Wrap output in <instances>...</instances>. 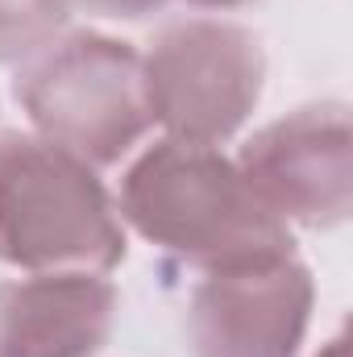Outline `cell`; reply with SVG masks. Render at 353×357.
Returning a JSON list of instances; mask_svg holds the SVG:
<instances>
[{
  "label": "cell",
  "instance_id": "1",
  "mask_svg": "<svg viewBox=\"0 0 353 357\" xmlns=\"http://www.w3.org/2000/svg\"><path fill=\"white\" fill-rule=\"evenodd\" d=\"M112 199L125 233H137L167 266L187 274L295 250V233L220 146L163 133L125 162Z\"/></svg>",
  "mask_w": 353,
  "mask_h": 357
},
{
  "label": "cell",
  "instance_id": "2",
  "mask_svg": "<svg viewBox=\"0 0 353 357\" xmlns=\"http://www.w3.org/2000/svg\"><path fill=\"white\" fill-rule=\"evenodd\" d=\"M129 254L112 187L33 129L0 133V266L112 274Z\"/></svg>",
  "mask_w": 353,
  "mask_h": 357
},
{
  "label": "cell",
  "instance_id": "3",
  "mask_svg": "<svg viewBox=\"0 0 353 357\" xmlns=\"http://www.w3.org/2000/svg\"><path fill=\"white\" fill-rule=\"evenodd\" d=\"M13 100L38 137L96 171L129 162L154 129L142 50L104 29H63L21 59Z\"/></svg>",
  "mask_w": 353,
  "mask_h": 357
},
{
  "label": "cell",
  "instance_id": "4",
  "mask_svg": "<svg viewBox=\"0 0 353 357\" xmlns=\"http://www.w3.org/2000/svg\"><path fill=\"white\" fill-rule=\"evenodd\" d=\"M142 75L150 116L167 137L225 146L258 112L270 59L250 25L195 13L146 42Z\"/></svg>",
  "mask_w": 353,
  "mask_h": 357
},
{
  "label": "cell",
  "instance_id": "5",
  "mask_svg": "<svg viewBox=\"0 0 353 357\" xmlns=\"http://www.w3.org/2000/svg\"><path fill=\"white\" fill-rule=\"evenodd\" d=\"M237 167L287 229L329 233L353 208V137L345 100H308L266 121L237 150Z\"/></svg>",
  "mask_w": 353,
  "mask_h": 357
},
{
  "label": "cell",
  "instance_id": "6",
  "mask_svg": "<svg viewBox=\"0 0 353 357\" xmlns=\"http://www.w3.org/2000/svg\"><path fill=\"white\" fill-rule=\"evenodd\" d=\"M316 312V278L291 254L195 274L183 341L191 357H299Z\"/></svg>",
  "mask_w": 353,
  "mask_h": 357
},
{
  "label": "cell",
  "instance_id": "7",
  "mask_svg": "<svg viewBox=\"0 0 353 357\" xmlns=\"http://www.w3.org/2000/svg\"><path fill=\"white\" fill-rule=\"evenodd\" d=\"M121 320L108 274L50 270L0 282V357H100Z\"/></svg>",
  "mask_w": 353,
  "mask_h": 357
},
{
  "label": "cell",
  "instance_id": "8",
  "mask_svg": "<svg viewBox=\"0 0 353 357\" xmlns=\"http://www.w3.org/2000/svg\"><path fill=\"white\" fill-rule=\"evenodd\" d=\"M75 0H0V67H17L71 21Z\"/></svg>",
  "mask_w": 353,
  "mask_h": 357
},
{
  "label": "cell",
  "instance_id": "9",
  "mask_svg": "<svg viewBox=\"0 0 353 357\" xmlns=\"http://www.w3.org/2000/svg\"><path fill=\"white\" fill-rule=\"evenodd\" d=\"M75 4L96 17H108V21H146V17L171 8L175 0H75Z\"/></svg>",
  "mask_w": 353,
  "mask_h": 357
},
{
  "label": "cell",
  "instance_id": "10",
  "mask_svg": "<svg viewBox=\"0 0 353 357\" xmlns=\"http://www.w3.org/2000/svg\"><path fill=\"white\" fill-rule=\"evenodd\" d=\"M179 4H187V8H195V13H237V8H250V4H258V0H179Z\"/></svg>",
  "mask_w": 353,
  "mask_h": 357
},
{
  "label": "cell",
  "instance_id": "11",
  "mask_svg": "<svg viewBox=\"0 0 353 357\" xmlns=\"http://www.w3.org/2000/svg\"><path fill=\"white\" fill-rule=\"evenodd\" d=\"M312 357H350V337H345V328H337Z\"/></svg>",
  "mask_w": 353,
  "mask_h": 357
}]
</instances>
